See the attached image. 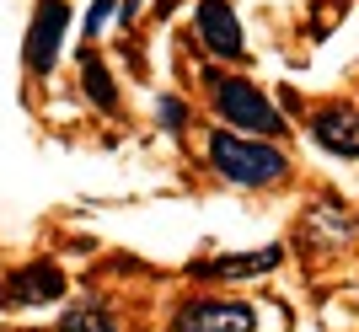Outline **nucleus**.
<instances>
[{
    "label": "nucleus",
    "instance_id": "obj_1",
    "mask_svg": "<svg viewBox=\"0 0 359 332\" xmlns=\"http://www.w3.org/2000/svg\"><path fill=\"white\" fill-rule=\"evenodd\" d=\"M210 166L236 188H269V182L290 177V155L273 139H252V134H231L215 129L210 134Z\"/></svg>",
    "mask_w": 359,
    "mask_h": 332
},
{
    "label": "nucleus",
    "instance_id": "obj_2",
    "mask_svg": "<svg viewBox=\"0 0 359 332\" xmlns=\"http://www.w3.org/2000/svg\"><path fill=\"white\" fill-rule=\"evenodd\" d=\"M210 102H215L220 129H231V134H252V139L285 134V113H279L247 76H215L210 81Z\"/></svg>",
    "mask_w": 359,
    "mask_h": 332
},
{
    "label": "nucleus",
    "instance_id": "obj_3",
    "mask_svg": "<svg viewBox=\"0 0 359 332\" xmlns=\"http://www.w3.org/2000/svg\"><path fill=\"white\" fill-rule=\"evenodd\" d=\"M70 0H38L32 6V22H27V38H22V60L38 81L54 76L60 64V48H65V32H70Z\"/></svg>",
    "mask_w": 359,
    "mask_h": 332
},
{
    "label": "nucleus",
    "instance_id": "obj_4",
    "mask_svg": "<svg viewBox=\"0 0 359 332\" xmlns=\"http://www.w3.org/2000/svg\"><path fill=\"white\" fill-rule=\"evenodd\" d=\"M172 332H257V311L241 300H188L172 317Z\"/></svg>",
    "mask_w": 359,
    "mask_h": 332
},
{
    "label": "nucleus",
    "instance_id": "obj_5",
    "mask_svg": "<svg viewBox=\"0 0 359 332\" xmlns=\"http://www.w3.org/2000/svg\"><path fill=\"white\" fill-rule=\"evenodd\" d=\"M194 27H198V43L210 48L215 60H241L247 54V32H241L231 0H198Z\"/></svg>",
    "mask_w": 359,
    "mask_h": 332
},
{
    "label": "nucleus",
    "instance_id": "obj_6",
    "mask_svg": "<svg viewBox=\"0 0 359 332\" xmlns=\"http://www.w3.org/2000/svg\"><path fill=\"white\" fill-rule=\"evenodd\" d=\"M311 139L322 145L327 155L338 161H359V129H354V107L332 102V107H316L311 113Z\"/></svg>",
    "mask_w": 359,
    "mask_h": 332
},
{
    "label": "nucleus",
    "instance_id": "obj_7",
    "mask_svg": "<svg viewBox=\"0 0 359 332\" xmlns=\"http://www.w3.org/2000/svg\"><path fill=\"white\" fill-rule=\"evenodd\" d=\"M65 295V273L54 263H32L6 279V305H48Z\"/></svg>",
    "mask_w": 359,
    "mask_h": 332
},
{
    "label": "nucleus",
    "instance_id": "obj_8",
    "mask_svg": "<svg viewBox=\"0 0 359 332\" xmlns=\"http://www.w3.org/2000/svg\"><path fill=\"white\" fill-rule=\"evenodd\" d=\"M54 332H118V317H113V305L102 295H81V300L65 305V317Z\"/></svg>",
    "mask_w": 359,
    "mask_h": 332
},
{
    "label": "nucleus",
    "instance_id": "obj_9",
    "mask_svg": "<svg viewBox=\"0 0 359 332\" xmlns=\"http://www.w3.org/2000/svg\"><path fill=\"white\" fill-rule=\"evenodd\" d=\"M81 70H86V76H81V86H86L91 107H97V113H113V107H118V86H113V76H107V64L86 48V54H81Z\"/></svg>",
    "mask_w": 359,
    "mask_h": 332
},
{
    "label": "nucleus",
    "instance_id": "obj_10",
    "mask_svg": "<svg viewBox=\"0 0 359 332\" xmlns=\"http://www.w3.org/2000/svg\"><path fill=\"white\" fill-rule=\"evenodd\" d=\"M279 257H285V247H263V252H252V257H215V263H204V273H220V279H236V273H269Z\"/></svg>",
    "mask_w": 359,
    "mask_h": 332
},
{
    "label": "nucleus",
    "instance_id": "obj_11",
    "mask_svg": "<svg viewBox=\"0 0 359 332\" xmlns=\"http://www.w3.org/2000/svg\"><path fill=\"white\" fill-rule=\"evenodd\" d=\"M156 113H161V129H172V134H177L182 118H188V107H182L177 97H156Z\"/></svg>",
    "mask_w": 359,
    "mask_h": 332
}]
</instances>
